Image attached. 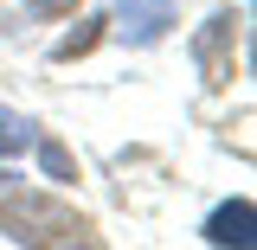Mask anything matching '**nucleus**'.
Returning a JSON list of instances; mask_svg holds the SVG:
<instances>
[{"label": "nucleus", "mask_w": 257, "mask_h": 250, "mask_svg": "<svg viewBox=\"0 0 257 250\" xmlns=\"http://www.w3.org/2000/svg\"><path fill=\"white\" fill-rule=\"evenodd\" d=\"M0 231L13 244H84L90 237V224L77 212H64V205H52L45 192H13L0 205Z\"/></svg>", "instance_id": "obj_1"}, {"label": "nucleus", "mask_w": 257, "mask_h": 250, "mask_svg": "<svg viewBox=\"0 0 257 250\" xmlns=\"http://www.w3.org/2000/svg\"><path fill=\"white\" fill-rule=\"evenodd\" d=\"M32 141H39V135H32ZM39 167H45V180H77V167H71V154H64L58 141H39Z\"/></svg>", "instance_id": "obj_5"}, {"label": "nucleus", "mask_w": 257, "mask_h": 250, "mask_svg": "<svg viewBox=\"0 0 257 250\" xmlns=\"http://www.w3.org/2000/svg\"><path fill=\"white\" fill-rule=\"evenodd\" d=\"M32 13H52V20H58V13H71V7H77V0H26Z\"/></svg>", "instance_id": "obj_7"}, {"label": "nucleus", "mask_w": 257, "mask_h": 250, "mask_svg": "<svg viewBox=\"0 0 257 250\" xmlns=\"http://www.w3.org/2000/svg\"><path fill=\"white\" fill-rule=\"evenodd\" d=\"M251 231H257V205L251 199H231V205H219L206 218V244H251Z\"/></svg>", "instance_id": "obj_3"}, {"label": "nucleus", "mask_w": 257, "mask_h": 250, "mask_svg": "<svg viewBox=\"0 0 257 250\" xmlns=\"http://www.w3.org/2000/svg\"><path fill=\"white\" fill-rule=\"evenodd\" d=\"M96 26H103V20H84V32H71V39H58V52H52V58H58V64H71V58H84V52H90L96 39H103V32H96Z\"/></svg>", "instance_id": "obj_6"}, {"label": "nucleus", "mask_w": 257, "mask_h": 250, "mask_svg": "<svg viewBox=\"0 0 257 250\" xmlns=\"http://www.w3.org/2000/svg\"><path fill=\"white\" fill-rule=\"evenodd\" d=\"M26 148H32V122L13 116V109H0V154H26Z\"/></svg>", "instance_id": "obj_4"}, {"label": "nucleus", "mask_w": 257, "mask_h": 250, "mask_svg": "<svg viewBox=\"0 0 257 250\" xmlns=\"http://www.w3.org/2000/svg\"><path fill=\"white\" fill-rule=\"evenodd\" d=\"M109 26L122 32L128 45H155L161 32L174 26V0H116V20Z\"/></svg>", "instance_id": "obj_2"}]
</instances>
